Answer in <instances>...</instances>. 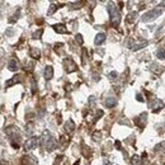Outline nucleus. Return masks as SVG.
<instances>
[{"instance_id": "obj_1", "label": "nucleus", "mask_w": 165, "mask_h": 165, "mask_svg": "<svg viewBox=\"0 0 165 165\" xmlns=\"http://www.w3.org/2000/svg\"><path fill=\"white\" fill-rule=\"evenodd\" d=\"M41 145H42V147H45L48 153H51V151H54V150H55L56 141H55V139L52 137V136L50 135L48 131H45L43 133H42V136H41Z\"/></svg>"}, {"instance_id": "obj_2", "label": "nucleus", "mask_w": 165, "mask_h": 165, "mask_svg": "<svg viewBox=\"0 0 165 165\" xmlns=\"http://www.w3.org/2000/svg\"><path fill=\"white\" fill-rule=\"evenodd\" d=\"M108 13H109V19H111V23L112 26L117 28L120 24V21H121V17H120V12L118 9H117L114 5H113V3H109L108 4Z\"/></svg>"}, {"instance_id": "obj_3", "label": "nucleus", "mask_w": 165, "mask_h": 165, "mask_svg": "<svg viewBox=\"0 0 165 165\" xmlns=\"http://www.w3.org/2000/svg\"><path fill=\"white\" fill-rule=\"evenodd\" d=\"M161 14V10L160 9H153V10H150V12H147V13H145L144 15H142V22H153V21H155L156 18Z\"/></svg>"}, {"instance_id": "obj_4", "label": "nucleus", "mask_w": 165, "mask_h": 165, "mask_svg": "<svg viewBox=\"0 0 165 165\" xmlns=\"http://www.w3.org/2000/svg\"><path fill=\"white\" fill-rule=\"evenodd\" d=\"M40 144H41V137H31V139H28V140L26 141L24 149L27 150V151H29V150L36 149Z\"/></svg>"}, {"instance_id": "obj_5", "label": "nucleus", "mask_w": 165, "mask_h": 165, "mask_svg": "<svg viewBox=\"0 0 165 165\" xmlns=\"http://www.w3.org/2000/svg\"><path fill=\"white\" fill-rule=\"evenodd\" d=\"M64 66H65V69H66V71H67V74L74 73V71H76V70H78V65L75 64L71 59H65L64 60Z\"/></svg>"}, {"instance_id": "obj_6", "label": "nucleus", "mask_w": 165, "mask_h": 165, "mask_svg": "<svg viewBox=\"0 0 165 165\" xmlns=\"http://www.w3.org/2000/svg\"><path fill=\"white\" fill-rule=\"evenodd\" d=\"M135 121H136V125H137L139 127L144 128L145 125H146V122H147V113H145V112L141 113V114H140Z\"/></svg>"}, {"instance_id": "obj_7", "label": "nucleus", "mask_w": 165, "mask_h": 165, "mask_svg": "<svg viewBox=\"0 0 165 165\" xmlns=\"http://www.w3.org/2000/svg\"><path fill=\"white\" fill-rule=\"evenodd\" d=\"M151 108H153L154 113H158L159 111H161L164 108V102L161 99H155V100L151 103Z\"/></svg>"}, {"instance_id": "obj_8", "label": "nucleus", "mask_w": 165, "mask_h": 165, "mask_svg": "<svg viewBox=\"0 0 165 165\" xmlns=\"http://www.w3.org/2000/svg\"><path fill=\"white\" fill-rule=\"evenodd\" d=\"M8 69L10 70V71H17V70H19V62H18L15 59L9 60V62H8Z\"/></svg>"}, {"instance_id": "obj_9", "label": "nucleus", "mask_w": 165, "mask_h": 165, "mask_svg": "<svg viewBox=\"0 0 165 165\" xmlns=\"http://www.w3.org/2000/svg\"><path fill=\"white\" fill-rule=\"evenodd\" d=\"M106 40H107V37H106L104 33H98V34L95 36V40H94V43H95L97 46H100V45L104 43Z\"/></svg>"}, {"instance_id": "obj_10", "label": "nucleus", "mask_w": 165, "mask_h": 165, "mask_svg": "<svg viewBox=\"0 0 165 165\" xmlns=\"http://www.w3.org/2000/svg\"><path fill=\"white\" fill-rule=\"evenodd\" d=\"M43 75H45L46 80H51V79H52V76H54V67H52V66H46L45 71H43Z\"/></svg>"}, {"instance_id": "obj_11", "label": "nucleus", "mask_w": 165, "mask_h": 165, "mask_svg": "<svg viewBox=\"0 0 165 165\" xmlns=\"http://www.w3.org/2000/svg\"><path fill=\"white\" fill-rule=\"evenodd\" d=\"M22 81V78L19 76V75H15V76H13L10 80H8V81L5 83V87L7 88H10L12 85H14V84H18Z\"/></svg>"}, {"instance_id": "obj_12", "label": "nucleus", "mask_w": 165, "mask_h": 165, "mask_svg": "<svg viewBox=\"0 0 165 165\" xmlns=\"http://www.w3.org/2000/svg\"><path fill=\"white\" fill-rule=\"evenodd\" d=\"M54 31L56 33H60V34H66V33H69L67 28H66L64 24H55L54 26Z\"/></svg>"}, {"instance_id": "obj_13", "label": "nucleus", "mask_w": 165, "mask_h": 165, "mask_svg": "<svg viewBox=\"0 0 165 165\" xmlns=\"http://www.w3.org/2000/svg\"><path fill=\"white\" fill-rule=\"evenodd\" d=\"M65 131L67 132L69 135H71L73 132L75 131V123L73 122V120H69V121L65 123Z\"/></svg>"}, {"instance_id": "obj_14", "label": "nucleus", "mask_w": 165, "mask_h": 165, "mask_svg": "<svg viewBox=\"0 0 165 165\" xmlns=\"http://www.w3.org/2000/svg\"><path fill=\"white\" fill-rule=\"evenodd\" d=\"M29 56H31V57H33V59L38 60L41 57V51H40V48H37V47H31V48H29Z\"/></svg>"}, {"instance_id": "obj_15", "label": "nucleus", "mask_w": 165, "mask_h": 165, "mask_svg": "<svg viewBox=\"0 0 165 165\" xmlns=\"http://www.w3.org/2000/svg\"><path fill=\"white\" fill-rule=\"evenodd\" d=\"M137 12H131V13H128L127 14V17H126V22L127 23H133L136 19H137Z\"/></svg>"}, {"instance_id": "obj_16", "label": "nucleus", "mask_w": 165, "mask_h": 165, "mask_svg": "<svg viewBox=\"0 0 165 165\" xmlns=\"http://www.w3.org/2000/svg\"><path fill=\"white\" fill-rule=\"evenodd\" d=\"M104 104H106L107 108H112V107H114V106L117 104V99H116L114 97H109V98L106 99Z\"/></svg>"}, {"instance_id": "obj_17", "label": "nucleus", "mask_w": 165, "mask_h": 165, "mask_svg": "<svg viewBox=\"0 0 165 165\" xmlns=\"http://www.w3.org/2000/svg\"><path fill=\"white\" fill-rule=\"evenodd\" d=\"M150 70L154 73V74H156V75H160L163 73V67L160 65L158 64H151V67H150Z\"/></svg>"}, {"instance_id": "obj_18", "label": "nucleus", "mask_w": 165, "mask_h": 165, "mask_svg": "<svg viewBox=\"0 0 165 165\" xmlns=\"http://www.w3.org/2000/svg\"><path fill=\"white\" fill-rule=\"evenodd\" d=\"M147 46V41H142L141 43H136V45H133L132 46V51H139V50H141V48H144V47H146Z\"/></svg>"}, {"instance_id": "obj_19", "label": "nucleus", "mask_w": 165, "mask_h": 165, "mask_svg": "<svg viewBox=\"0 0 165 165\" xmlns=\"http://www.w3.org/2000/svg\"><path fill=\"white\" fill-rule=\"evenodd\" d=\"M57 8H59V7H56L55 4H51V5H50V9H48V12H47V15H48V17H50V15H52V14H54L56 10H57Z\"/></svg>"}, {"instance_id": "obj_20", "label": "nucleus", "mask_w": 165, "mask_h": 165, "mask_svg": "<svg viewBox=\"0 0 165 165\" xmlns=\"http://www.w3.org/2000/svg\"><path fill=\"white\" fill-rule=\"evenodd\" d=\"M42 34H43V29H38V31H36L34 33H33L32 37H33L34 40H38V38H41Z\"/></svg>"}, {"instance_id": "obj_21", "label": "nucleus", "mask_w": 165, "mask_h": 165, "mask_svg": "<svg viewBox=\"0 0 165 165\" xmlns=\"http://www.w3.org/2000/svg\"><path fill=\"white\" fill-rule=\"evenodd\" d=\"M155 150H156V151L165 153V142H160L159 145H156L155 146Z\"/></svg>"}, {"instance_id": "obj_22", "label": "nucleus", "mask_w": 165, "mask_h": 165, "mask_svg": "<svg viewBox=\"0 0 165 165\" xmlns=\"http://www.w3.org/2000/svg\"><path fill=\"white\" fill-rule=\"evenodd\" d=\"M156 55H158V57H159V59L165 60V50H164V48H159V50H158V52H156Z\"/></svg>"}, {"instance_id": "obj_23", "label": "nucleus", "mask_w": 165, "mask_h": 165, "mask_svg": "<svg viewBox=\"0 0 165 165\" xmlns=\"http://www.w3.org/2000/svg\"><path fill=\"white\" fill-rule=\"evenodd\" d=\"M62 47H64V45L62 43H56L55 45V52H57V54H62Z\"/></svg>"}, {"instance_id": "obj_24", "label": "nucleus", "mask_w": 165, "mask_h": 165, "mask_svg": "<svg viewBox=\"0 0 165 165\" xmlns=\"http://www.w3.org/2000/svg\"><path fill=\"white\" fill-rule=\"evenodd\" d=\"M19 14H21V10H18V12L14 13L13 18H10V19H9V23H14V22H15V21L18 19V18H19Z\"/></svg>"}, {"instance_id": "obj_25", "label": "nucleus", "mask_w": 165, "mask_h": 165, "mask_svg": "<svg viewBox=\"0 0 165 165\" xmlns=\"http://www.w3.org/2000/svg\"><path fill=\"white\" fill-rule=\"evenodd\" d=\"M31 83H32V93L34 94L37 90V84H36V80L34 79H31Z\"/></svg>"}, {"instance_id": "obj_26", "label": "nucleus", "mask_w": 165, "mask_h": 165, "mask_svg": "<svg viewBox=\"0 0 165 165\" xmlns=\"http://www.w3.org/2000/svg\"><path fill=\"white\" fill-rule=\"evenodd\" d=\"M117 76H118V74H117L116 71H112V73L108 74V78H109V80H114Z\"/></svg>"}, {"instance_id": "obj_27", "label": "nucleus", "mask_w": 165, "mask_h": 165, "mask_svg": "<svg viewBox=\"0 0 165 165\" xmlns=\"http://www.w3.org/2000/svg\"><path fill=\"white\" fill-rule=\"evenodd\" d=\"M75 38H76V42H79V45H83V37H81V34H76L75 36Z\"/></svg>"}, {"instance_id": "obj_28", "label": "nucleus", "mask_w": 165, "mask_h": 165, "mask_svg": "<svg viewBox=\"0 0 165 165\" xmlns=\"http://www.w3.org/2000/svg\"><path fill=\"white\" fill-rule=\"evenodd\" d=\"M99 137H100V132H95V133L93 135V140H99Z\"/></svg>"}, {"instance_id": "obj_29", "label": "nucleus", "mask_w": 165, "mask_h": 165, "mask_svg": "<svg viewBox=\"0 0 165 165\" xmlns=\"http://www.w3.org/2000/svg\"><path fill=\"white\" fill-rule=\"evenodd\" d=\"M137 100L144 102V98H142V95H141V94H137Z\"/></svg>"}, {"instance_id": "obj_30", "label": "nucleus", "mask_w": 165, "mask_h": 165, "mask_svg": "<svg viewBox=\"0 0 165 165\" xmlns=\"http://www.w3.org/2000/svg\"><path fill=\"white\" fill-rule=\"evenodd\" d=\"M116 147H118V150H121V142L120 141H116Z\"/></svg>"}, {"instance_id": "obj_31", "label": "nucleus", "mask_w": 165, "mask_h": 165, "mask_svg": "<svg viewBox=\"0 0 165 165\" xmlns=\"http://www.w3.org/2000/svg\"><path fill=\"white\" fill-rule=\"evenodd\" d=\"M10 34H13V29H8L7 31V36H10Z\"/></svg>"}, {"instance_id": "obj_32", "label": "nucleus", "mask_w": 165, "mask_h": 165, "mask_svg": "<svg viewBox=\"0 0 165 165\" xmlns=\"http://www.w3.org/2000/svg\"><path fill=\"white\" fill-rule=\"evenodd\" d=\"M104 165H112V164H111V161H108V160L106 159V160H104Z\"/></svg>"}]
</instances>
